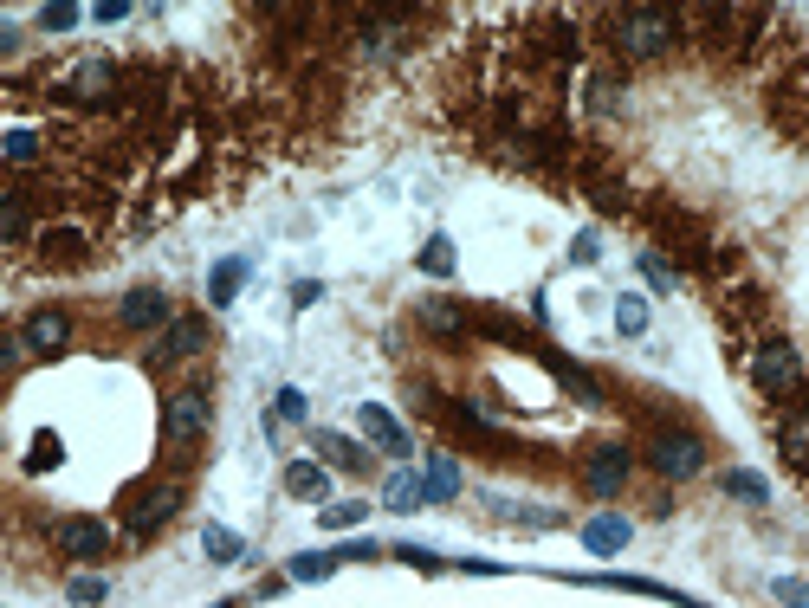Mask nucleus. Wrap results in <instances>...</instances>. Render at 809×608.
<instances>
[{
    "label": "nucleus",
    "mask_w": 809,
    "mask_h": 608,
    "mask_svg": "<svg viewBox=\"0 0 809 608\" xmlns=\"http://www.w3.org/2000/svg\"><path fill=\"white\" fill-rule=\"evenodd\" d=\"M777 602H790V608H809V576H803V583H777Z\"/></svg>",
    "instance_id": "473e14b6"
},
{
    "label": "nucleus",
    "mask_w": 809,
    "mask_h": 608,
    "mask_svg": "<svg viewBox=\"0 0 809 608\" xmlns=\"http://www.w3.org/2000/svg\"><path fill=\"white\" fill-rule=\"evenodd\" d=\"M421 272H428V279H454V240H447V233H434V240L421 246Z\"/></svg>",
    "instance_id": "412c9836"
},
{
    "label": "nucleus",
    "mask_w": 809,
    "mask_h": 608,
    "mask_svg": "<svg viewBox=\"0 0 809 608\" xmlns=\"http://www.w3.org/2000/svg\"><path fill=\"white\" fill-rule=\"evenodd\" d=\"M311 402H305V389H279V421H305Z\"/></svg>",
    "instance_id": "c85d7f7f"
},
{
    "label": "nucleus",
    "mask_w": 809,
    "mask_h": 608,
    "mask_svg": "<svg viewBox=\"0 0 809 608\" xmlns=\"http://www.w3.org/2000/svg\"><path fill=\"white\" fill-rule=\"evenodd\" d=\"M363 499H337V505H324L318 518H324V531H350V524H363Z\"/></svg>",
    "instance_id": "a878e982"
},
{
    "label": "nucleus",
    "mask_w": 809,
    "mask_h": 608,
    "mask_svg": "<svg viewBox=\"0 0 809 608\" xmlns=\"http://www.w3.org/2000/svg\"><path fill=\"white\" fill-rule=\"evenodd\" d=\"M382 505H389V511H421V505H428V486H421V473H389V486H382Z\"/></svg>",
    "instance_id": "dca6fc26"
},
{
    "label": "nucleus",
    "mask_w": 809,
    "mask_h": 608,
    "mask_svg": "<svg viewBox=\"0 0 809 608\" xmlns=\"http://www.w3.org/2000/svg\"><path fill=\"white\" fill-rule=\"evenodd\" d=\"M20 343H26V356H65L72 350V317L59 304H46V311H33L20 324Z\"/></svg>",
    "instance_id": "1a4fd4ad"
},
{
    "label": "nucleus",
    "mask_w": 809,
    "mask_h": 608,
    "mask_svg": "<svg viewBox=\"0 0 809 608\" xmlns=\"http://www.w3.org/2000/svg\"><path fill=\"white\" fill-rule=\"evenodd\" d=\"M337 563H344L337 550H331V557H318V550H305V557H292V563H285V576H292V583H318V576H331Z\"/></svg>",
    "instance_id": "4be33fe9"
},
{
    "label": "nucleus",
    "mask_w": 809,
    "mask_h": 608,
    "mask_svg": "<svg viewBox=\"0 0 809 608\" xmlns=\"http://www.w3.org/2000/svg\"><path fill=\"white\" fill-rule=\"evenodd\" d=\"M641 272H648V285H661V292H674V272H667V266H661L654 253H641Z\"/></svg>",
    "instance_id": "2f4dec72"
},
{
    "label": "nucleus",
    "mask_w": 809,
    "mask_h": 608,
    "mask_svg": "<svg viewBox=\"0 0 809 608\" xmlns=\"http://www.w3.org/2000/svg\"><path fill=\"white\" fill-rule=\"evenodd\" d=\"M725 492H732V499H745V505H764V499H771V486H764L758 473H745V466H732V473H725Z\"/></svg>",
    "instance_id": "393cba45"
},
{
    "label": "nucleus",
    "mask_w": 809,
    "mask_h": 608,
    "mask_svg": "<svg viewBox=\"0 0 809 608\" xmlns=\"http://www.w3.org/2000/svg\"><path fill=\"white\" fill-rule=\"evenodd\" d=\"M117 505H123V531L149 537V531H162V524L182 511V479H169V473H162V479H136Z\"/></svg>",
    "instance_id": "f03ea898"
},
{
    "label": "nucleus",
    "mask_w": 809,
    "mask_h": 608,
    "mask_svg": "<svg viewBox=\"0 0 809 608\" xmlns=\"http://www.w3.org/2000/svg\"><path fill=\"white\" fill-rule=\"evenodd\" d=\"M318 298H324L318 279H298V285H292V304H298V311H305V304H318Z\"/></svg>",
    "instance_id": "f704fd0d"
},
{
    "label": "nucleus",
    "mask_w": 809,
    "mask_h": 608,
    "mask_svg": "<svg viewBox=\"0 0 809 608\" xmlns=\"http://www.w3.org/2000/svg\"><path fill=\"white\" fill-rule=\"evenodd\" d=\"M52 544H59V557H72V563H104L117 537H111L104 518H59L52 524Z\"/></svg>",
    "instance_id": "0eeeda50"
},
{
    "label": "nucleus",
    "mask_w": 809,
    "mask_h": 608,
    "mask_svg": "<svg viewBox=\"0 0 809 608\" xmlns=\"http://www.w3.org/2000/svg\"><path fill=\"white\" fill-rule=\"evenodd\" d=\"M7 162H13V169H26V162H39V136H33V130H13V143H7Z\"/></svg>",
    "instance_id": "cd10ccee"
},
{
    "label": "nucleus",
    "mask_w": 809,
    "mask_h": 608,
    "mask_svg": "<svg viewBox=\"0 0 809 608\" xmlns=\"http://www.w3.org/2000/svg\"><path fill=\"white\" fill-rule=\"evenodd\" d=\"M246 272H253L246 259H221V266L208 272V304H233V292L246 285Z\"/></svg>",
    "instance_id": "a211bd4d"
},
{
    "label": "nucleus",
    "mask_w": 809,
    "mask_h": 608,
    "mask_svg": "<svg viewBox=\"0 0 809 608\" xmlns=\"http://www.w3.org/2000/svg\"><path fill=\"white\" fill-rule=\"evenodd\" d=\"M169 324H175L169 292H156V285H136V292H123V304H117V330H169Z\"/></svg>",
    "instance_id": "6e6552de"
},
{
    "label": "nucleus",
    "mask_w": 809,
    "mask_h": 608,
    "mask_svg": "<svg viewBox=\"0 0 809 608\" xmlns=\"http://www.w3.org/2000/svg\"><path fill=\"white\" fill-rule=\"evenodd\" d=\"M628 479H635V447L602 440V447L583 453V492H589V499H622Z\"/></svg>",
    "instance_id": "423d86ee"
},
{
    "label": "nucleus",
    "mask_w": 809,
    "mask_h": 608,
    "mask_svg": "<svg viewBox=\"0 0 809 608\" xmlns=\"http://www.w3.org/2000/svg\"><path fill=\"white\" fill-rule=\"evenodd\" d=\"M201 550H208L214 563H240V550H246V544L227 531V524H208V531H201Z\"/></svg>",
    "instance_id": "5701e85b"
},
{
    "label": "nucleus",
    "mask_w": 809,
    "mask_h": 608,
    "mask_svg": "<svg viewBox=\"0 0 809 608\" xmlns=\"http://www.w3.org/2000/svg\"><path fill=\"white\" fill-rule=\"evenodd\" d=\"M648 466L661 479H693L699 466H706V440H699L693 427H654L648 434Z\"/></svg>",
    "instance_id": "39448f33"
},
{
    "label": "nucleus",
    "mask_w": 809,
    "mask_h": 608,
    "mask_svg": "<svg viewBox=\"0 0 809 608\" xmlns=\"http://www.w3.org/2000/svg\"><path fill=\"white\" fill-rule=\"evenodd\" d=\"M615 330H622V337H641V330H648V304H641L635 292L615 304Z\"/></svg>",
    "instance_id": "bb28decb"
},
{
    "label": "nucleus",
    "mask_w": 809,
    "mask_h": 608,
    "mask_svg": "<svg viewBox=\"0 0 809 608\" xmlns=\"http://www.w3.org/2000/svg\"><path fill=\"white\" fill-rule=\"evenodd\" d=\"M39 26H46V33H65V26H78V7H46Z\"/></svg>",
    "instance_id": "7c9ffc66"
},
{
    "label": "nucleus",
    "mask_w": 809,
    "mask_h": 608,
    "mask_svg": "<svg viewBox=\"0 0 809 608\" xmlns=\"http://www.w3.org/2000/svg\"><path fill=\"white\" fill-rule=\"evenodd\" d=\"M104 596H111L104 576H78V583H72V602H104Z\"/></svg>",
    "instance_id": "c756f323"
},
{
    "label": "nucleus",
    "mask_w": 809,
    "mask_h": 608,
    "mask_svg": "<svg viewBox=\"0 0 809 608\" xmlns=\"http://www.w3.org/2000/svg\"><path fill=\"white\" fill-rule=\"evenodd\" d=\"M356 421H363V440H376L382 453H415V440H408V427L395 421V414L382 408V402H363V408H356Z\"/></svg>",
    "instance_id": "9b49d317"
},
{
    "label": "nucleus",
    "mask_w": 809,
    "mask_h": 608,
    "mask_svg": "<svg viewBox=\"0 0 809 608\" xmlns=\"http://www.w3.org/2000/svg\"><path fill=\"white\" fill-rule=\"evenodd\" d=\"M59 460H65V440L52 434V427H46V434H33V453H26V473H46V466H59Z\"/></svg>",
    "instance_id": "b1692460"
},
{
    "label": "nucleus",
    "mask_w": 809,
    "mask_h": 608,
    "mask_svg": "<svg viewBox=\"0 0 809 608\" xmlns=\"http://www.w3.org/2000/svg\"><path fill=\"white\" fill-rule=\"evenodd\" d=\"M318 453H324V466H337V473H363L369 466V453L356 447V440H344V434H318Z\"/></svg>",
    "instance_id": "f3484780"
},
{
    "label": "nucleus",
    "mask_w": 809,
    "mask_h": 608,
    "mask_svg": "<svg viewBox=\"0 0 809 608\" xmlns=\"http://www.w3.org/2000/svg\"><path fill=\"white\" fill-rule=\"evenodd\" d=\"M777 447H784V460L797 473H809V402H790L777 414Z\"/></svg>",
    "instance_id": "ddd939ff"
},
{
    "label": "nucleus",
    "mask_w": 809,
    "mask_h": 608,
    "mask_svg": "<svg viewBox=\"0 0 809 608\" xmlns=\"http://www.w3.org/2000/svg\"><path fill=\"white\" fill-rule=\"evenodd\" d=\"M285 492H292V499H318V492H324V466L318 460H292V466H285Z\"/></svg>",
    "instance_id": "aec40b11"
},
{
    "label": "nucleus",
    "mask_w": 809,
    "mask_h": 608,
    "mask_svg": "<svg viewBox=\"0 0 809 608\" xmlns=\"http://www.w3.org/2000/svg\"><path fill=\"white\" fill-rule=\"evenodd\" d=\"M421 486H428V505L460 499V460H454V453H428V473H421Z\"/></svg>",
    "instance_id": "2eb2a0df"
},
{
    "label": "nucleus",
    "mask_w": 809,
    "mask_h": 608,
    "mask_svg": "<svg viewBox=\"0 0 809 608\" xmlns=\"http://www.w3.org/2000/svg\"><path fill=\"white\" fill-rule=\"evenodd\" d=\"M628 537H635V524H628L622 511H596V518L583 524V550H589V557H615V550H628Z\"/></svg>",
    "instance_id": "f8f14e48"
},
{
    "label": "nucleus",
    "mask_w": 809,
    "mask_h": 608,
    "mask_svg": "<svg viewBox=\"0 0 809 608\" xmlns=\"http://www.w3.org/2000/svg\"><path fill=\"white\" fill-rule=\"evenodd\" d=\"M751 382L771 402H803V356L790 343H758L751 350Z\"/></svg>",
    "instance_id": "20e7f679"
},
{
    "label": "nucleus",
    "mask_w": 809,
    "mask_h": 608,
    "mask_svg": "<svg viewBox=\"0 0 809 608\" xmlns=\"http://www.w3.org/2000/svg\"><path fill=\"white\" fill-rule=\"evenodd\" d=\"M596 253H602V246H596V233H577V246H570V259H577V266H596Z\"/></svg>",
    "instance_id": "72a5a7b5"
},
{
    "label": "nucleus",
    "mask_w": 809,
    "mask_h": 608,
    "mask_svg": "<svg viewBox=\"0 0 809 608\" xmlns=\"http://www.w3.org/2000/svg\"><path fill=\"white\" fill-rule=\"evenodd\" d=\"M421 324H428L434 337H466V311H460V304H447V298L421 304Z\"/></svg>",
    "instance_id": "6ab92c4d"
},
{
    "label": "nucleus",
    "mask_w": 809,
    "mask_h": 608,
    "mask_svg": "<svg viewBox=\"0 0 809 608\" xmlns=\"http://www.w3.org/2000/svg\"><path fill=\"white\" fill-rule=\"evenodd\" d=\"M91 259V240L78 227H46L39 233V266H85Z\"/></svg>",
    "instance_id": "4468645a"
},
{
    "label": "nucleus",
    "mask_w": 809,
    "mask_h": 608,
    "mask_svg": "<svg viewBox=\"0 0 809 608\" xmlns=\"http://www.w3.org/2000/svg\"><path fill=\"white\" fill-rule=\"evenodd\" d=\"M208 427H214V402L201 389H175L169 402H162V447L169 453H195L201 440H208Z\"/></svg>",
    "instance_id": "7ed1b4c3"
},
{
    "label": "nucleus",
    "mask_w": 809,
    "mask_h": 608,
    "mask_svg": "<svg viewBox=\"0 0 809 608\" xmlns=\"http://www.w3.org/2000/svg\"><path fill=\"white\" fill-rule=\"evenodd\" d=\"M208 343H214L208 317H175V324L156 337V363H188V356H201Z\"/></svg>",
    "instance_id": "9d476101"
},
{
    "label": "nucleus",
    "mask_w": 809,
    "mask_h": 608,
    "mask_svg": "<svg viewBox=\"0 0 809 608\" xmlns=\"http://www.w3.org/2000/svg\"><path fill=\"white\" fill-rule=\"evenodd\" d=\"M602 26H609L615 59H635V65L674 52V39H680V20L667 7H615V13H602Z\"/></svg>",
    "instance_id": "f257e3e1"
}]
</instances>
